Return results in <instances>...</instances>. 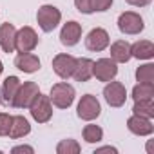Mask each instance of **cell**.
<instances>
[{"label": "cell", "instance_id": "1", "mask_svg": "<svg viewBox=\"0 0 154 154\" xmlns=\"http://www.w3.org/2000/svg\"><path fill=\"white\" fill-rule=\"evenodd\" d=\"M49 100H51L53 105L58 107V109H67V107H71L72 102H74V89H72V85H69V84H65V82L54 84V85L51 87Z\"/></svg>", "mask_w": 154, "mask_h": 154}, {"label": "cell", "instance_id": "2", "mask_svg": "<svg viewBox=\"0 0 154 154\" xmlns=\"http://www.w3.org/2000/svg\"><path fill=\"white\" fill-rule=\"evenodd\" d=\"M29 111H31V116H33L38 123H45V122H49L51 116H53V107H51V100H49V96H44L42 93H38V94L35 96V100L31 102Z\"/></svg>", "mask_w": 154, "mask_h": 154}, {"label": "cell", "instance_id": "3", "mask_svg": "<svg viewBox=\"0 0 154 154\" xmlns=\"http://www.w3.org/2000/svg\"><path fill=\"white\" fill-rule=\"evenodd\" d=\"M60 18H62V13L58 8L54 6H42L36 13V20H38V26L42 31L45 33H51L58 24H60Z\"/></svg>", "mask_w": 154, "mask_h": 154}, {"label": "cell", "instance_id": "4", "mask_svg": "<svg viewBox=\"0 0 154 154\" xmlns=\"http://www.w3.org/2000/svg\"><path fill=\"white\" fill-rule=\"evenodd\" d=\"M38 93H40V89H38V85L35 82H24V84H20V87H18L11 105L18 107V109H27Z\"/></svg>", "mask_w": 154, "mask_h": 154}, {"label": "cell", "instance_id": "5", "mask_svg": "<svg viewBox=\"0 0 154 154\" xmlns=\"http://www.w3.org/2000/svg\"><path fill=\"white\" fill-rule=\"evenodd\" d=\"M118 29L123 35H138L143 31V18L134 11H125L118 18Z\"/></svg>", "mask_w": 154, "mask_h": 154}, {"label": "cell", "instance_id": "6", "mask_svg": "<svg viewBox=\"0 0 154 154\" xmlns=\"http://www.w3.org/2000/svg\"><path fill=\"white\" fill-rule=\"evenodd\" d=\"M100 112H102V107H100V102L96 100V96H93V94L82 96V100L78 103V111H76L78 118H82L85 122H91V120L98 118Z\"/></svg>", "mask_w": 154, "mask_h": 154}, {"label": "cell", "instance_id": "7", "mask_svg": "<svg viewBox=\"0 0 154 154\" xmlns=\"http://www.w3.org/2000/svg\"><path fill=\"white\" fill-rule=\"evenodd\" d=\"M118 74L116 62L112 58H100L98 62H93V76L100 82H111Z\"/></svg>", "mask_w": 154, "mask_h": 154}, {"label": "cell", "instance_id": "8", "mask_svg": "<svg viewBox=\"0 0 154 154\" xmlns=\"http://www.w3.org/2000/svg\"><path fill=\"white\" fill-rule=\"evenodd\" d=\"M36 45H38V36H36L35 29H31V27H22L20 31H17V36H15V49H18L20 53H31Z\"/></svg>", "mask_w": 154, "mask_h": 154}, {"label": "cell", "instance_id": "9", "mask_svg": "<svg viewBox=\"0 0 154 154\" xmlns=\"http://www.w3.org/2000/svg\"><path fill=\"white\" fill-rule=\"evenodd\" d=\"M103 96L111 107H122L127 100V91L120 82H109L103 89Z\"/></svg>", "mask_w": 154, "mask_h": 154}, {"label": "cell", "instance_id": "10", "mask_svg": "<svg viewBox=\"0 0 154 154\" xmlns=\"http://www.w3.org/2000/svg\"><path fill=\"white\" fill-rule=\"evenodd\" d=\"M74 65H76V58L71 56V54H56L54 60H53V71L63 80L72 76Z\"/></svg>", "mask_w": 154, "mask_h": 154}, {"label": "cell", "instance_id": "11", "mask_svg": "<svg viewBox=\"0 0 154 154\" xmlns=\"http://www.w3.org/2000/svg\"><path fill=\"white\" fill-rule=\"evenodd\" d=\"M80 36H82V26L78 22H74V20L63 24V27L60 31V42L63 45H67V47L76 45L78 40H80Z\"/></svg>", "mask_w": 154, "mask_h": 154}, {"label": "cell", "instance_id": "12", "mask_svg": "<svg viewBox=\"0 0 154 154\" xmlns=\"http://www.w3.org/2000/svg\"><path fill=\"white\" fill-rule=\"evenodd\" d=\"M107 45H109V35L102 27H94L85 38V47L89 51H94V53L96 51H103Z\"/></svg>", "mask_w": 154, "mask_h": 154}, {"label": "cell", "instance_id": "13", "mask_svg": "<svg viewBox=\"0 0 154 154\" xmlns=\"http://www.w3.org/2000/svg\"><path fill=\"white\" fill-rule=\"evenodd\" d=\"M127 127L136 136H149L154 131V127L150 123V118H143V116H138V114H134L127 120Z\"/></svg>", "mask_w": 154, "mask_h": 154}, {"label": "cell", "instance_id": "14", "mask_svg": "<svg viewBox=\"0 0 154 154\" xmlns=\"http://www.w3.org/2000/svg\"><path fill=\"white\" fill-rule=\"evenodd\" d=\"M18 87H20V80L17 78V76H8V78L4 80L2 87H0V96H2L0 100H2L4 105H11L13 103V98H15Z\"/></svg>", "mask_w": 154, "mask_h": 154}, {"label": "cell", "instance_id": "15", "mask_svg": "<svg viewBox=\"0 0 154 154\" xmlns=\"http://www.w3.org/2000/svg\"><path fill=\"white\" fill-rule=\"evenodd\" d=\"M15 36H17V29L13 24L6 22V24L0 26V47L6 53L15 51Z\"/></svg>", "mask_w": 154, "mask_h": 154}, {"label": "cell", "instance_id": "16", "mask_svg": "<svg viewBox=\"0 0 154 154\" xmlns=\"http://www.w3.org/2000/svg\"><path fill=\"white\" fill-rule=\"evenodd\" d=\"M15 65L20 69V71H24V72H36L38 69H40V60H38V56H35V54H31V53H20L17 58H15Z\"/></svg>", "mask_w": 154, "mask_h": 154}, {"label": "cell", "instance_id": "17", "mask_svg": "<svg viewBox=\"0 0 154 154\" xmlns=\"http://www.w3.org/2000/svg\"><path fill=\"white\" fill-rule=\"evenodd\" d=\"M72 76L76 82H87L93 76V60L89 58H78L72 71Z\"/></svg>", "mask_w": 154, "mask_h": 154}, {"label": "cell", "instance_id": "18", "mask_svg": "<svg viewBox=\"0 0 154 154\" xmlns=\"http://www.w3.org/2000/svg\"><path fill=\"white\" fill-rule=\"evenodd\" d=\"M111 58L116 63H127L131 60V45L125 40H118L111 45Z\"/></svg>", "mask_w": 154, "mask_h": 154}, {"label": "cell", "instance_id": "19", "mask_svg": "<svg viewBox=\"0 0 154 154\" xmlns=\"http://www.w3.org/2000/svg\"><path fill=\"white\" fill-rule=\"evenodd\" d=\"M131 56L138 60H150L154 56V45L149 40H140L134 45H131Z\"/></svg>", "mask_w": 154, "mask_h": 154}, {"label": "cell", "instance_id": "20", "mask_svg": "<svg viewBox=\"0 0 154 154\" xmlns=\"http://www.w3.org/2000/svg\"><path fill=\"white\" fill-rule=\"evenodd\" d=\"M31 132V125L29 122L24 118V116H13V123H11V131H9V138L13 140H18V138H24Z\"/></svg>", "mask_w": 154, "mask_h": 154}, {"label": "cell", "instance_id": "21", "mask_svg": "<svg viewBox=\"0 0 154 154\" xmlns=\"http://www.w3.org/2000/svg\"><path fill=\"white\" fill-rule=\"evenodd\" d=\"M134 114L143 116V118H152L154 116V103L152 98H145V100H134V107H132Z\"/></svg>", "mask_w": 154, "mask_h": 154}, {"label": "cell", "instance_id": "22", "mask_svg": "<svg viewBox=\"0 0 154 154\" xmlns=\"http://www.w3.org/2000/svg\"><path fill=\"white\" fill-rule=\"evenodd\" d=\"M154 96V85L152 84H143L140 82L138 85H134L132 89V98L134 100H145V98H152Z\"/></svg>", "mask_w": 154, "mask_h": 154}, {"label": "cell", "instance_id": "23", "mask_svg": "<svg viewBox=\"0 0 154 154\" xmlns=\"http://www.w3.org/2000/svg\"><path fill=\"white\" fill-rule=\"evenodd\" d=\"M136 80L143 82V84H152V80H154V65L152 63L140 65L136 69Z\"/></svg>", "mask_w": 154, "mask_h": 154}, {"label": "cell", "instance_id": "24", "mask_svg": "<svg viewBox=\"0 0 154 154\" xmlns=\"http://www.w3.org/2000/svg\"><path fill=\"white\" fill-rule=\"evenodd\" d=\"M103 138V131L98 125H85L84 127V140L87 143H98Z\"/></svg>", "mask_w": 154, "mask_h": 154}, {"label": "cell", "instance_id": "25", "mask_svg": "<svg viewBox=\"0 0 154 154\" xmlns=\"http://www.w3.org/2000/svg\"><path fill=\"white\" fill-rule=\"evenodd\" d=\"M56 152L58 154H78L80 152V145L74 140H62L56 145Z\"/></svg>", "mask_w": 154, "mask_h": 154}, {"label": "cell", "instance_id": "26", "mask_svg": "<svg viewBox=\"0 0 154 154\" xmlns=\"http://www.w3.org/2000/svg\"><path fill=\"white\" fill-rule=\"evenodd\" d=\"M11 123H13V116L0 112V136H8L11 131Z\"/></svg>", "mask_w": 154, "mask_h": 154}, {"label": "cell", "instance_id": "27", "mask_svg": "<svg viewBox=\"0 0 154 154\" xmlns=\"http://www.w3.org/2000/svg\"><path fill=\"white\" fill-rule=\"evenodd\" d=\"M74 6L80 13H85V15H91L94 13L93 11V6H91V0H74Z\"/></svg>", "mask_w": 154, "mask_h": 154}, {"label": "cell", "instance_id": "28", "mask_svg": "<svg viewBox=\"0 0 154 154\" xmlns=\"http://www.w3.org/2000/svg\"><path fill=\"white\" fill-rule=\"evenodd\" d=\"M112 4V0H91L93 11H107Z\"/></svg>", "mask_w": 154, "mask_h": 154}, {"label": "cell", "instance_id": "29", "mask_svg": "<svg viewBox=\"0 0 154 154\" xmlns=\"http://www.w3.org/2000/svg\"><path fill=\"white\" fill-rule=\"evenodd\" d=\"M125 2L131 4V6H136V8H143V6L150 4V0H125Z\"/></svg>", "mask_w": 154, "mask_h": 154}, {"label": "cell", "instance_id": "30", "mask_svg": "<svg viewBox=\"0 0 154 154\" xmlns=\"http://www.w3.org/2000/svg\"><path fill=\"white\" fill-rule=\"evenodd\" d=\"M11 152L13 154H17V152H33V147H27V145H20V147H15V149H11Z\"/></svg>", "mask_w": 154, "mask_h": 154}, {"label": "cell", "instance_id": "31", "mask_svg": "<svg viewBox=\"0 0 154 154\" xmlns=\"http://www.w3.org/2000/svg\"><path fill=\"white\" fill-rule=\"evenodd\" d=\"M96 152H116V149H114V147H102V149H98Z\"/></svg>", "mask_w": 154, "mask_h": 154}, {"label": "cell", "instance_id": "32", "mask_svg": "<svg viewBox=\"0 0 154 154\" xmlns=\"http://www.w3.org/2000/svg\"><path fill=\"white\" fill-rule=\"evenodd\" d=\"M2 69H4V65H2V62H0V74H2Z\"/></svg>", "mask_w": 154, "mask_h": 154}]
</instances>
